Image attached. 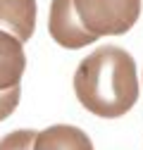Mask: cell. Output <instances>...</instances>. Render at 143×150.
<instances>
[{
	"instance_id": "1",
	"label": "cell",
	"mask_w": 143,
	"mask_h": 150,
	"mask_svg": "<svg viewBox=\"0 0 143 150\" xmlns=\"http://www.w3.org/2000/svg\"><path fill=\"white\" fill-rule=\"evenodd\" d=\"M79 103L98 117H122L138 100V76L134 57L117 45H103L84 57L74 71Z\"/></svg>"
},
{
	"instance_id": "2",
	"label": "cell",
	"mask_w": 143,
	"mask_h": 150,
	"mask_svg": "<svg viewBox=\"0 0 143 150\" xmlns=\"http://www.w3.org/2000/svg\"><path fill=\"white\" fill-rule=\"evenodd\" d=\"M81 26L100 36L127 33L141 17V0H74Z\"/></svg>"
},
{
	"instance_id": "3",
	"label": "cell",
	"mask_w": 143,
	"mask_h": 150,
	"mask_svg": "<svg viewBox=\"0 0 143 150\" xmlns=\"http://www.w3.org/2000/svg\"><path fill=\"white\" fill-rule=\"evenodd\" d=\"M26 69V55L14 36L0 31V119H7L19 105L22 74Z\"/></svg>"
},
{
	"instance_id": "4",
	"label": "cell",
	"mask_w": 143,
	"mask_h": 150,
	"mask_svg": "<svg viewBox=\"0 0 143 150\" xmlns=\"http://www.w3.org/2000/svg\"><path fill=\"white\" fill-rule=\"evenodd\" d=\"M48 31L52 41L67 50H79L88 43L98 41L93 33H88L74 10V0H52L50 3V17H48Z\"/></svg>"
},
{
	"instance_id": "5",
	"label": "cell",
	"mask_w": 143,
	"mask_h": 150,
	"mask_svg": "<svg viewBox=\"0 0 143 150\" xmlns=\"http://www.w3.org/2000/svg\"><path fill=\"white\" fill-rule=\"evenodd\" d=\"M0 31L14 36L22 45L36 31V0H0Z\"/></svg>"
},
{
	"instance_id": "6",
	"label": "cell",
	"mask_w": 143,
	"mask_h": 150,
	"mask_svg": "<svg viewBox=\"0 0 143 150\" xmlns=\"http://www.w3.org/2000/svg\"><path fill=\"white\" fill-rule=\"evenodd\" d=\"M33 150H93V143L76 126L55 124L43 131H36Z\"/></svg>"
},
{
	"instance_id": "7",
	"label": "cell",
	"mask_w": 143,
	"mask_h": 150,
	"mask_svg": "<svg viewBox=\"0 0 143 150\" xmlns=\"http://www.w3.org/2000/svg\"><path fill=\"white\" fill-rule=\"evenodd\" d=\"M33 138H36V131H29V129L12 131L0 141V150H33Z\"/></svg>"
}]
</instances>
